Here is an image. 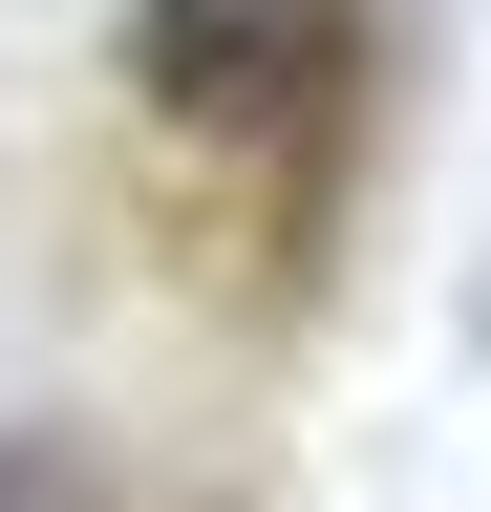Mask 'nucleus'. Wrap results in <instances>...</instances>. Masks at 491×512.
<instances>
[{
	"label": "nucleus",
	"instance_id": "obj_1",
	"mask_svg": "<svg viewBox=\"0 0 491 512\" xmlns=\"http://www.w3.org/2000/svg\"><path fill=\"white\" fill-rule=\"evenodd\" d=\"M107 86H129L150 150L321 192L342 128H363V0H129L107 22Z\"/></svg>",
	"mask_w": 491,
	"mask_h": 512
},
{
	"label": "nucleus",
	"instance_id": "obj_2",
	"mask_svg": "<svg viewBox=\"0 0 491 512\" xmlns=\"http://www.w3.org/2000/svg\"><path fill=\"white\" fill-rule=\"evenodd\" d=\"M0 512H107V470H86L65 427H0Z\"/></svg>",
	"mask_w": 491,
	"mask_h": 512
}]
</instances>
